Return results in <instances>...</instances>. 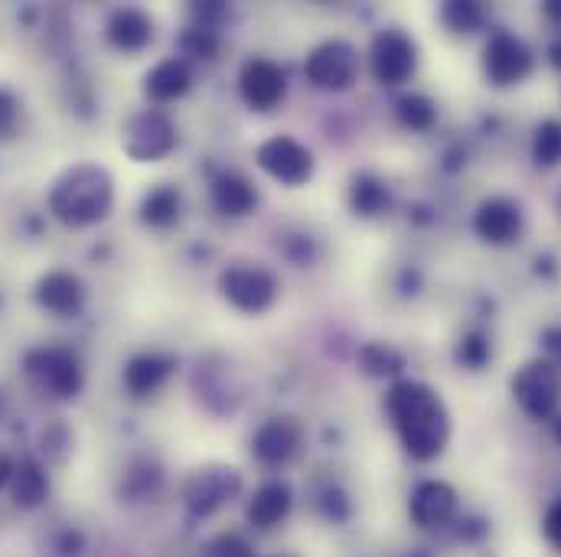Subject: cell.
<instances>
[{
  "instance_id": "6da1fadb",
  "label": "cell",
  "mask_w": 561,
  "mask_h": 557,
  "mask_svg": "<svg viewBox=\"0 0 561 557\" xmlns=\"http://www.w3.org/2000/svg\"><path fill=\"white\" fill-rule=\"evenodd\" d=\"M386 408L409 456H415L421 463L440 456L450 437V418L434 388L421 382H396L386 398Z\"/></svg>"
},
{
  "instance_id": "7a4b0ae2",
  "label": "cell",
  "mask_w": 561,
  "mask_h": 557,
  "mask_svg": "<svg viewBox=\"0 0 561 557\" xmlns=\"http://www.w3.org/2000/svg\"><path fill=\"white\" fill-rule=\"evenodd\" d=\"M112 196H115V189H112L108 170H102L95 163H76L56 179L49 206H53L56 219L66 225H92L108 216Z\"/></svg>"
},
{
  "instance_id": "3957f363",
  "label": "cell",
  "mask_w": 561,
  "mask_h": 557,
  "mask_svg": "<svg viewBox=\"0 0 561 557\" xmlns=\"http://www.w3.org/2000/svg\"><path fill=\"white\" fill-rule=\"evenodd\" d=\"M513 395L529 418H549L561 402V365L556 359L526 362L513 379Z\"/></svg>"
},
{
  "instance_id": "277c9868",
  "label": "cell",
  "mask_w": 561,
  "mask_h": 557,
  "mask_svg": "<svg viewBox=\"0 0 561 557\" xmlns=\"http://www.w3.org/2000/svg\"><path fill=\"white\" fill-rule=\"evenodd\" d=\"M242 492V476L236 466H203L183 486V502L193 515L206 519L229 506Z\"/></svg>"
},
{
  "instance_id": "5b68a950",
  "label": "cell",
  "mask_w": 561,
  "mask_h": 557,
  "mask_svg": "<svg viewBox=\"0 0 561 557\" xmlns=\"http://www.w3.org/2000/svg\"><path fill=\"white\" fill-rule=\"evenodd\" d=\"M222 297L242 313H265L278 297V280L259 265H232L219 275Z\"/></svg>"
},
{
  "instance_id": "8992f818",
  "label": "cell",
  "mask_w": 561,
  "mask_h": 557,
  "mask_svg": "<svg viewBox=\"0 0 561 557\" xmlns=\"http://www.w3.org/2000/svg\"><path fill=\"white\" fill-rule=\"evenodd\" d=\"M304 72L307 79L317 85V89H330V92H343L356 82L359 76V53L343 43V39H327L320 43L307 62H304Z\"/></svg>"
},
{
  "instance_id": "52a82bcc",
  "label": "cell",
  "mask_w": 561,
  "mask_h": 557,
  "mask_svg": "<svg viewBox=\"0 0 561 557\" xmlns=\"http://www.w3.org/2000/svg\"><path fill=\"white\" fill-rule=\"evenodd\" d=\"M26 372L36 388L49 392L53 398H72L82 388V369L72 352L66 349H39L26 359Z\"/></svg>"
},
{
  "instance_id": "ba28073f",
  "label": "cell",
  "mask_w": 561,
  "mask_h": 557,
  "mask_svg": "<svg viewBox=\"0 0 561 557\" xmlns=\"http://www.w3.org/2000/svg\"><path fill=\"white\" fill-rule=\"evenodd\" d=\"M259 166L284 186H304L313 176V153L294 138H272L259 147Z\"/></svg>"
},
{
  "instance_id": "9c48e42d",
  "label": "cell",
  "mask_w": 561,
  "mask_h": 557,
  "mask_svg": "<svg viewBox=\"0 0 561 557\" xmlns=\"http://www.w3.org/2000/svg\"><path fill=\"white\" fill-rule=\"evenodd\" d=\"M419 66V49L402 30H382L373 39V72L382 85H402Z\"/></svg>"
},
{
  "instance_id": "30bf717a",
  "label": "cell",
  "mask_w": 561,
  "mask_h": 557,
  "mask_svg": "<svg viewBox=\"0 0 561 557\" xmlns=\"http://www.w3.org/2000/svg\"><path fill=\"white\" fill-rule=\"evenodd\" d=\"M483 69H486V79L493 85H516V82H523L533 72V53H529V46L519 36L500 30L486 43Z\"/></svg>"
},
{
  "instance_id": "8fae6325",
  "label": "cell",
  "mask_w": 561,
  "mask_h": 557,
  "mask_svg": "<svg viewBox=\"0 0 561 557\" xmlns=\"http://www.w3.org/2000/svg\"><path fill=\"white\" fill-rule=\"evenodd\" d=\"M122 143H125L128 156H135L140 163H150V160L167 156L176 147V128L160 112H140L128 121Z\"/></svg>"
},
{
  "instance_id": "7c38bea8",
  "label": "cell",
  "mask_w": 561,
  "mask_h": 557,
  "mask_svg": "<svg viewBox=\"0 0 561 557\" xmlns=\"http://www.w3.org/2000/svg\"><path fill=\"white\" fill-rule=\"evenodd\" d=\"M239 92H242L245 105L255 112L278 108L287 95V82H284L280 66H275L272 59H249L239 72Z\"/></svg>"
},
{
  "instance_id": "4fadbf2b",
  "label": "cell",
  "mask_w": 561,
  "mask_h": 557,
  "mask_svg": "<svg viewBox=\"0 0 561 557\" xmlns=\"http://www.w3.org/2000/svg\"><path fill=\"white\" fill-rule=\"evenodd\" d=\"M304 443V427L294 418H272L265 420L255 437H252V453L265 466H284L297 456Z\"/></svg>"
},
{
  "instance_id": "5bb4252c",
  "label": "cell",
  "mask_w": 561,
  "mask_h": 557,
  "mask_svg": "<svg viewBox=\"0 0 561 557\" xmlns=\"http://www.w3.org/2000/svg\"><path fill=\"white\" fill-rule=\"evenodd\" d=\"M409 512L419 529H444L457 515V492L440 479H424L412 492Z\"/></svg>"
},
{
  "instance_id": "9a60e30c",
  "label": "cell",
  "mask_w": 561,
  "mask_h": 557,
  "mask_svg": "<svg viewBox=\"0 0 561 557\" xmlns=\"http://www.w3.org/2000/svg\"><path fill=\"white\" fill-rule=\"evenodd\" d=\"M473 232L490 245H510L523 232V209L510 199H486L473 216Z\"/></svg>"
},
{
  "instance_id": "2e32d148",
  "label": "cell",
  "mask_w": 561,
  "mask_h": 557,
  "mask_svg": "<svg viewBox=\"0 0 561 557\" xmlns=\"http://www.w3.org/2000/svg\"><path fill=\"white\" fill-rule=\"evenodd\" d=\"M290 506H294V496H290V486L280 483V479H272L265 486L255 489V496L249 499V509H245V519L252 529L259 532H272L278 529L280 522L290 515Z\"/></svg>"
},
{
  "instance_id": "e0dca14e",
  "label": "cell",
  "mask_w": 561,
  "mask_h": 557,
  "mask_svg": "<svg viewBox=\"0 0 561 557\" xmlns=\"http://www.w3.org/2000/svg\"><path fill=\"white\" fill-rule=\"evenodd\" d=\"M190 82H193V76L183 59H163L144 76V92L153 102H173L190 89Z\"/></svg>"
},
{
  "instance_id": "ac0fdd59",
  "label": "cell",
  "mask_w": 561,
  "mask_h": 557,
  "mask_svg": "<svg viewBox=\"0 0 561 557\" xmlns=\"http://www.w3.org/2000/svg\"><path fill=\"white\" fill-rule=\"evenodd\" d=\"M213 202H216L219 212L239 219V216H249V212L259 206V193H255V186H252L245 176H239V173H222V176L213 183Z\"/></svg>"
},
{
  "instance_id": "d6986e66",
  "label": "cell",
  "mask_w": 561,
  "mask_h": 557,
  "mask_svg": "<svg viewBox=\"0 0 561 557\" xmlns=\"http://www.w3.org/2000/svg\"><path fill=\"white\" fill-rule=\"evenodd\" d=\"M108 39L118 46V49H128V53H138L144 49L150 39H153V23L144 10L135 7H125L112 16L108 23Z\"/></svg>"
},
{
  "instance_id": "ffe728a7",
  "label": "cell",
  "mask_w": 561,
  "mask_h": 557,
  "mask_svg": "<svg viewBox=\"0 0 561 557\" xmlns=\"http://www.w3.org/2000/svg\"><path fill=\"white\" fill-rule=\"evenodd\" d=\"M82 297H85V290H82L79 278H72L66 271L46 275V278L39 280V287H36V300L46 310H53V313H76Z\"/></svg>"
},
{
  "instance_id": "44dd1931",
  "label": "cell",
  "mask_w": 561,
  "mask_h": 557,
  "mask_svg": "<svg viewBox=\"0 0 561 557\" xmlns=\"http://www.w3.org/2000/svg\"><path fill=\"white\" fill-rule=\"evenodd\" d=\"M10 489H13V506H20V509H36V506L46 499V492H49V479H46V473H43L33 460H26V463H20V466L13 469Z\"/></svg>"
},
{
  "instance_id": "7402d4cb",
  "label": "cell",
  "mask_w": 561,
  "mask_h": 557,
  "mask_svg": "<svg viewBox=\"0 0 561 557\" xmlns=\"http://www.w3.org/2000/svg\"><path fill=\"white\" fill-rule=\"evenodd\" d=\"M170 375V362L160 356H138L128 369H125V382L135 395L157 392L163 385V379Z\"/></svg>"
},
{
  "instance_id": "603a6c76",
  "label": "cell",
  "mask_w": 561,
  "mask_h": 557,
  "mask_svg": "<svg viewBox=\"0 0 561 557\" xmlns=\"http://www.w3.org/2000/svg\"><path fill=\"white\" fill-rule=\"evenodd\" d=\"M350 206H353L356 216H379V212H386V206H389V193H386V186H382L379 179L359 176V179H353V186H350Z\"/></svg>"
},
{
  "instance_id": "cb8c5ba5",
  "label": "cell",
  "mask_w": 561,
  "mask_h": 557,
  "mask_svg": "<svg viewBox=\"0 0 561 557\" xmlns=\"http://www.w3.org/2000/svg\"><path fill=\"white\" fill-rule=\"evenodd\" d=\"M144 222L147 225H170V222H176V216H180V196H176V189L173 186H160V189H153L147 199H144Z\"/></svg>"
},
{
  "instance_id": "d4e9b609",
  "label": "cell",
  "mask_w": 561,
  "mask_h": 557,
  "mask_svg": "<svg viewBox=\"0 0 561 557\" xmlns=\"http://www.w3.org/2000/svg\"><path fill=\"white\" fill-rule=\"evenodd\" d=\"M483 7L473 3V0H454L440 10V20L454 30V33H473L483 26Z\"/></svg>"
},
{
  "instance_id": "484cf974",
  "label": "cell",
  "mask_w": 561,
  "mask_h": 557,
  "mask_svg": "<svg viewBox=\"0 0 561 557\" xmlns=\"http://www.w3.org/2000/svg\"><path fill=\"white\" fill-rule=\"evenodd\" d=\"M533 156L539 166H559L561 163V121H542L533 138Z\"/></svg>"
},
{
  "instance_id": "4316f807",
  "label": "cell",
  "mask_w": 561,
  "mask_h": 557,
  "mask_svg": "<svg viewBox=\"0 0 561 557\" xmlns=\"http://www.w3.org/2000/svg\"><path fill=\"white\" fill-rule=\"evenodd\" d=\"M399 118H402V125L412 128V131H427V128L434 125V118H437V108H434V102L424 98V95H405V98L399 102Z\"/></svg>"
},
{
  "instance_id": "83f0119b",
  "label": "cell",
  "mask_w": 561,
  "mask_h": 557,
  "mask_svg": "<svg viewBox=\"0 0 561 557\" xmlns=\"http://www.w3.org/2000/svg\"><path fill=\"white\" fill-rule=\"evenodd\" d=\"M359 362H363V369H366L369 375H399V372H402V356H399L396 349L382 346V343H369V346L363 349Z\"/></svg>"
},
{
  "instance_id": "f1b7e54d",
  "label": "cell",
  "mask_w": 561,
  "mask_h": 557,
  "mask_svg": "<svg viewBox=\"0 0 561 557\" xmlns=\"http://www.w3.org/2000/svg\"><path fill=\"white\" fill-rule=\"evenodd\" d=\"M199 557H255V548L239 532H219L216 538L206 542Z\"/></svg>"
},
{
  "instance_id": "f546056e",
  "label": "cell",
  "mask_w": 561,
  "mask_h": 557,
  "mask_svg": "<svg viewBox=\"0 0 561 557\" xmlns=\"http://www.w3.org/2000/svg\"><path fill=\"white\" fill-rule=\"evenodd\" d=\"M183 46H186V53H193V56H199V59H213V53H216V36H213V30H206V26H193V30L183 36Z\"/></svg>"
},
{
  "instance_id": "4dcf8cb0",
  "label": "cell",
  "mask_w": 561,
  "mask_h": 557,
  "mask_svg": "<svg viewBox=\"0 0 561 557\" xmlns=\"http://www.w3.org/2000/svg\"><path fill=\"white\" fill-rule=\"evenodd\" d=\"M490 359V346L483 343V336H467L460 339V362H467L470 369H480Z\"/></svg>"
},
{
  "instance_id": "1f68e13d",
  "label": "cell",
  "mask_w": 561,
  "mask_h": 557,
  "mask_svg": "<svg viewBox=\"0 0 561 557\" xmlns=\"http://www.w3.org/2000/svg\"><path fill=\"white\" fill-rule=\"evenodd\" d=\"M542 532H546V542H549L556 552H561V499L549 506V512H546V519H542Z\"/></svg>"
},
{
  "instance_id": "d6a6232c",
  "label": "cell",
  "mask_w": 561,
  "mask_h": 557,
  "mask_svg": "<svg viewBox=\"0 0 561 557\" xmlns=\"http://www.w3.org/2000/svg\"><path fill=\"white\" fill-rule=\"evenodd\" d=\"M13 121H16V102L7 92H0V138L13 131Z\"/></svg>"
},
{
  "instance_id": "836d02e7",
  "label": "cell",
  "mask_w": 561,
  "mask_h": 557,
  "mask_svg": "<svg viewBox=\"0 0 561 557\" xmlns=\"http://www.w3.org/2000/svg\"><path fill=\"white\" fill-rule=\"evenodd\" d=\"M13 469H16V466L10 463V456H3V453H0V489L13 479Z\"/></svg>"
},
{
  "instance_id": "e575fe53",
  "label": "cell",
  "mask_w": 561,
  "mask_h": 557,
  "mask_svg": "<svg viewBox=\"0 0 561 557\" xmlns=\"http://www.w3.org/2000/svg\"><path fill=\"white\" fill-rule=\"evenodd\" d=\"M546 339H549V349H552V356L561 362V329H549L546 333Z\"/></svg>"
},
{
  "instance_id": "d590c367",
  "label": "cell",
  "mask_w": 561,
  "mask_h": 557,
  "mask_svg": "<svg viewBox=\"0 0 561 557\" xmlns=\"http://www.w3.org/2000/svg\"><path fill=\"white\" fill-rule=\"evenodd\" d=\"M546 10H549V16L561 20V0H552V3H546Z\"/></svg>"
},
{
  "instance_id": "8d00e7d4",
  "label": "cell",
  "mask_w": 561,
  "mask_h": 557,
  "mask_svg": "<svg viewBox=\"0 0 561 557\" xmlns=\"http://www.w3.org/2000/svg\"><path fill=\"white\" fill-rule=\"evenodd\" d=\"M552 62H556V66H561V43H556V46H552Z\"/></svg>"
},
{
  "instance_id": "74e56055",
  "label": "cell",
  "mask_w": 561,
  "mask_h": 557,
  "mask_svg": "<svg viewBox=\"0 0 561 557\" xmlns=\"http://www.w3.org/2000/svg\"><path fill=\"white\" fill-rule=\"evenodd\" d=\"M556 437H559V440H561V418L556 420Z\"/></svg>"
},
{
  "instance_id": "f35d334b",
  "label": "cell",
  "mask_w": 561,
  "mask_h": 557,
  "mask_svg": "<svg viewBox=\"0 0 561 557\" xmlns=\"http://www.w3.org/2000/svg\"><path fill=\"white\" fill-rule=\"evenodd\" d=\"M275 557H290V555H275Z\"/></svg>"
}]
</instances>
